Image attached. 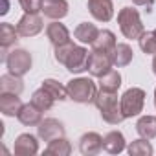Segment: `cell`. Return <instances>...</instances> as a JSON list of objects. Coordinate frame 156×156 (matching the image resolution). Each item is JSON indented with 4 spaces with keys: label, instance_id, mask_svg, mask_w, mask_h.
Instances as JSON below:
<instances>
[{
    "label": "cell",
    "instance_id": "obj_18",
    "mask_svg": "<svg viewBox=\"0 0 156 156\" xmlns=\"http://www.w3.org/2000/svg\"><path fill=\"white\" fill-rule=\"evenodd\" d=\"M17 119H19L22 125H26V127H39V123L42 121V110H39L37 107H33L31 103L22 105V108H20Z\"/></svg>",
    "mask_w": 156,
    "mask_h": 156
},
{
    "label": "cell",
    "instance_id": "obj_6",
    "mask_svg": "<svg viewBox=\"0 0 156 156\" xmlns=\"http://www.w3.org/2000/svg\"><path fill=\"white\" fill-rule=\"evenodd\" d=\"M44 20L41 19L39 13H24L17 24V31L20 37H35L42 31Z\"/></svg>",
    "mask_w": 156,
    "mask_h": 156
},
{
    "label": "cell",
    "instance_id": "obj_3",
    "mask_svg": "<svg viewBox=\"0 0 156 156\" xmlns=\"http://www.w3.org/2000/svg\"><path fill=\"white\" fill-rule=\"evenodd\" d=\"M119 105L123 110L125 119L127 118H136L143 112V105H145V90L132 87L129 88L121 98H119Z\"/></svg>",
    "mask_w": 156,
    "mask_h": 156
},
{
    "label": "cell",
    "instance_id": "obj_29",
    "mask_svg": "<svg viewBox=\"0 0 156 156\" xmlns=\"http://www.w3.org/2000/svg\"><path fill=\"white\" fill-rule=\"evenodd\" d=\"M138 42H140V48L143 53H147V55L156 53V37L152 31H143V35L138 39Z\"/></svg>",
    "mask_w": 156,
    "mask_h": 156
},
{
    "label": "cell",
    "instance_id": "obj_12",
    "mask_svg": "<svg viewBox=\"0 0 156 156\" xmlns=\"http://www.w3.org/2000/svg\"><path fill=\"white\" fill-rule=\"evenodd\" d=\"M103 149V138L98 132H87L81 136L79 140V151L85 156H94L98 152H101Z\"/></svg>",
    "mask_w": 156,
    "mask_h": 156
},
{
    "label": "cell",
    "instance_id": "obj_1",
    "mask_svg": "<svg viewBox=\"0 0 156 156\" xmlns=\"http://www.w3.org/2000/svg\"><path fill=\"white\" fill-rule=\"evenodd\" d=\"M66 90H68V99H72L75 103H83V105L94 103L96 94H98L96 83L90 77H75V79L68 81Z\"/></svg>",
    "mask_w": 156,
    "mask_h": 156
},
{
    "label": "cell",
    "instance_id": "obj_21",
    "mask_svg": "<svg viewBox=\"0 0 156 156\" xmlns=\"http://www.w3.org/2000/svg\"><path fill=\"white\" fill-rule=\"evenodd\" d=\"M24 90V83L19 75L15 73H4L2 77H0V92H9V94H22Z\"/></svg>",
    "mask_w": 156,
    "mask_h": 156
},
{
    "label": "cell",
    "instance_id": "obj_13",
    "mask_svg": "<svg viewBox=\"0 0 156 156\" xmlns=\"http://www.w3.org/2000/svg\"><path fill=\"white\" fill-rule=\"evenodd\" d=\"M46 37H48V41H50L53 46H61V44H66V42L72 41L68 28H66L64 24H61L59 20H53L51 24H48V28H46Z\"/></svg>",
    "mask_w": 156,
    "mask_h": 156
},
{
    "label": "cell",
    "instance_id": "obj_36",
    "mask_svg": "<svg viewBox=\"0 0 156 156\" xmlns=\"http://www.w3.org/2000/svg\"><path fill=\"white\" fill-rule=\"evenodd\" d=\"M152 33H154V37H156V30H152Z\"/></svg>",
    "mask_w": 156,
    "mask_h": 156
},
{
    "label": "cell",
    "instance_id": "obj_32",
    "mask_svg": "<svg viewBox=\"0 0 156 156\" xmlns=\"http://www.w3.org/2000/svg\"><path fill=\"white\" fill-rule=\"evenodd\" d=\"M132 4H136V6H141V8H147V11H152L154 0H132Z\"/></svg>",
    "mask_w": 156,
    "mask_h": 156
},
{
    "label": "cell",
    "instance_id": "obj_25",
    "mask_svg": "<svg viewBox=\"0 0 156 156\" xmlns=\"http://www.w3.org/2000/svg\"><path fill=\"white\" fill-rule=\"evenodd\" d=\"M119 87H121V73L118 70H110L103 77H99V90L118 92Z\"/></svg>",
    "mask_w": 156,
    "mask_h": 156
},
{
    "label": "cell",
    "instance_id": "obj_14",
    "mask_svg": "<svg viewBox=\"0 0 156 156\" xmlns=\"http://www.w3.org/2000/svg\"><path fill=\"white\" fill-rule=\"evenodd\" d=\"M68 2L66 0H44L42 4V13L46 19L51 20H61L68 15Z\"/></svg>",
    "mask_w": 156,
    "mask_h": 156
},
{
    "label": "cell",
    "instance_id": "obj_31",
    "mask_svg": "<svg viewBox=\"0 0 156 156\" xmlns=\"http://www.w3.org/2000/svg\"><path fill=\"white\" fill-rule=\"evenodd\" d=\"M19 4L24 9V13H41L44 0H19Z\"/></svg>",
    "mask_w": 156,
    "mask_h": 156
},
{
    "label": "cell",
    "instance_id": "obj_5",
    "mask_svg": "<svg viewBox=\"0 0 156 156\" xmlns=\"http://www.w3.org/2000/svg\"><path fill=\"white\" fill-rule=\"evenodd\" d=\"M88 61H90V51L85 46H75L70 57L66 59L64 66L70 73H83L85 70H88Z\"/></svg>",
    "mask_w": 156,
    "mask_h": 156
},
{
    "label": "cell",
    "instance_id": "obj_28",
    "mask_svg": "<svg viewBox=\"0 0 156 156\" xmlns=\"http://www.w3.org/2000/svg\"><path fill=\"white\" fill-rule=\"evenodd\" d=\"M127 151H129L130 156H151L154 152V149H152V145L149 143L147 138H140V140L130 141Z\"/></svg>",
    "mask_w": 156,
    "mask_h": 156
},
{
    "label": "cell",
    "instance_id": "obj_34",
    "mask_svg": "<svg viewBox=\"0 0 156 156\" xmlns=\"http://www.w3.org/2000/svg\"><path fill=\"white\" fill-rule=\"evenodd\" d=\"M152 72H154V75H156V53H154V59H152Z\"/></svg>",
    "mask_w": 156,
    "mask_h": 156
},
{
    "label": "cell",
    "instance_id": "obj_19",
    "mask_svg": "<svg viewBox=\"0 0 156 156\" xmlns=\"http://www.w3.org/2000/svg\"><path fill=\"white\" fill-rule=\"evenodd\" d=\"M103 149L108 154H119L125 151V136L119 130H110L103 138Z\"/></svg>",
    "mask_w": 156,
    "mask_h": 156
},
{
    "label": "cell",
    "instance_id": "obj_2",
    "mask_svg": "<svg viewBox=\"0 0 156 156\" xmlns=\"http://www.w3.org/2000/svg\"><path fill=\"white\" fill-rule=\"evenodd\" d=\"M118 24H119V30H121L123 37L130 39V41L140 39L145 31L143 22L140 19V13L134 8H121L119 13H118Z\"/></svg>",
    "mask_w": 156,
    "mask_h": 156
},
{
    "label": "cell",
    "instance_id": "obj_11",
    "mask_svg": "<svg viewBox=\"0 0 156 156\" xmlns=\"http://www.w3.org/2000/svg\"><path fill=\"white\" fill-rule=\"evenodd\" d=\"M22 101L19 98V94H9V92H0V112L8 118H15L19 116L20 108H22Z\"/></svg>",
    "mask_w": 156,
    "mask_h": 156
},
{
    "label": "cell",
    "instance_id": "obj_8",
    "mask_svg": "<svg viewBox=\"0 0 156 156\" xmlns=\"http://www.w3.org/2000/svg\"><path fill=\"white\" fill-rule=\"evenodd\" d=\"M112 57L110 53H99V51H90V61H88V72L94 77H103L107 72L112 70Z\"/></svg>",
    "mask_w": 156,
    "mask_h": 156
},
{
    "label": "cell",
    "instance_id": "obj_35",
    "mask_svg": "<svg viewBox=\"0 0 156 156\" xmlns=\"http://www.w3.org/2000/svg\"><path fill=\"white\" fill-rule=\"evenodd\" d=\"M154 107H156V88H154Z\"/></svg>",
    "mask_w": 156,
    "mask_h": 156
},
{
    "label": "cell",
    "instance_id": "obj_9",
    "mask_svg": "<svg viewBox=\"0 0 156 156\" xmlns=\"http://www.w3.org/2000/svg\"><path fill=\"white\" fill-rule=\"evenodd\" d=\"M88 11L98 22H108L114 17L112 0H88Z\"/></svg>",
    "mask_w": 156,
    "mask_h": 156
},
{
    "label": "cell",
    "instance_id": "obj_23",
    "mask_svg": "<svg viewBox=\"0 0 156 156\" xmlns=\"http://www.w3.org/2000/svg\"><path fill=\"white\" fill-rule=\"evenodd\" d=\"M136 130L141 138H156V116H141L136 123Z\"/></svg>",
    "mask_w": 156,
    "mask_h": 156
},
{
    "label": "cell",
    "instance_id": "obj_26",
    "mask_svg": "<svg viewBox=\"0 0 156 156\" xmlns=\"http://www.w3.org/2000/svg\"><path fill=\"white\" fill-rule=\"evenodd\" d=\"M33 107H37L39 110H42V112H46V110H50L51 107H53V103H55V99L51 98V94L50 92H46L42 87L39 88V90H35L33 92V96H31V101H30Z\"/></svg>",
    "mask_w": 156,
    "mask_h": 156
},
{
    "label": "cell",
    "instance_id": "obj_16",
    "mask_svg": "<svg viewBox=\"0 0 156 156\" xmlns=\"http://www.w3.org/2000/svg\"><path fill=\"white\" fill-rule=\"evenodd\" d=\"M99 112H101L103 121H107L108 125H119V123L125 119L123 110H121V105H119V99L107 103L105 107H101V108H99Z\"/></svg>",
    "mask_w": 156,
    "mask_h": 156
},
{
    "label": "cell",
    "instance_id": "obj_30",
    "mask_svg": "<svg viewBox=\"0 0 156 156\" xmlns=\"http://www.w3.org/2000/svg\"><path fill=\"white\" fill-rule=\"evenodd\" d=\"M75 48V44L70 41V42H66V44H61V46H55V51H53V57H55V61L59 62V64H64L66 62V59L70 57V53H72V50Z\"/></svg>",
    "mask_w": 156,
    "mask_h": 156
},
{
    "label": "cell",
    "instance_id": "obj_33",
    "mask_svg": "<svg viewBox=\"0 0 156 156\" xmlns=\"http://www.w3.org/2000/svg\"><path fill=\"white\" fill-rule=\"evenodd\" d=\"M9 11V2L8 0H2V9H0V15H8Z\"/></svg>",
    "mask_w": 156,
    "mask_h": 156
},
{
    "label": "cell",
    "instance_id": "obj_15",
    "mask_svg": "<svg viewBox=\"0 0 156 156\" xmlns=\"http://www.w3.org/2000/svg\"><path fill=\"white\" fill-rule=\"evenodd\" d=\"M116 35L110 30H99V35L96 37V41L92 42V51H99V53H112V50L116 48Z\"/></svg>",
    "mask_w": 156,
    "mask_h": 156
},
{
    "label": "cell",
    "instance_id": "obj_17",
    "mask_svg": "<svg viewBox=\"0 0 156 156\" xmlns=\"http://www.w3.org/2000/svg\"><path fill=\"white\" fill-rule=\"evenodd\" d=\"M110 57H112V64H114V66L123 68V66H129V64L132 62L134 51H132V48H130L127 42H119V44H116V48L112 50Z\"/></svg>",
    "mask_w": 156,
    "mask_h": 156
},
{
    "label": "cell",
    "instance_id": "obj_27",
    "mask_svg": "<svg viewBox=\"0 0 156 156\" xmlns=\"http://www.w3.org/2000/svg\"><path fill=\"white\" fill-rule=\"evenodd\" d=\"M42 88H44L46 92H50L55 101H64V99H68V90H66V87H64L62 83L55 81V79H44V81H42Z\"/></svg>",
    "mask_w": 156,
    "mask_h": 156
},
{
    "label": "cell",
    "instance_id": "obj_4",
    "mask_svg": "<svg viewBox=\"0 0 156 156\" xmlns=\"http://www.w3.org/2000/svg\"><path fill=\"white\" fill-rule=\"evenodd\" d=\"M6 68L9 73H15L19 77L26 75L30 70H31V64H33V59H31V53H28L26 50L22 48H15L8 53L6 57Z\"/></svg>",
    "mask_w": 156,
    "mask_h": 156
},
{
    "label": "cell",
    "instance_id": "obj_24",
    "mask_svg": "<svg viewBox=\"0 0 156 156\" xmlns=\"http://www.w3.org/2000/svg\"><path fill=\"white\" fill-rule=\"evenodd\" d=\"M19 31L15 26H11L9 22H2L0 24V46L2 50H8L9 46H13L19 41Z\"/></svg>",
    "mask_w": 156,
    "mask_h": 156
},
{
    "label": "cell",
    "instance_id": "obj_10",
    "mask_svg": "<svg viewBox=\"0 0 156 156\" xmlns=\"http://www.w3.org/2000/svg\"><path fill=\"white\" fill-rule=\"evenodd\" d=\"M15 154L19 156H33L39 152V141L33 134L26 132V134H20L17 140H15V147H13Z\"/></svg>",
    "mask_w": 156,
    "mask_h": 156
},
{
    "label": "cell",
    "instance_id": "obj_20",
    "mask_svg": "<svg viewBox=\"0 0 156 156\" xmlns=\"http://www.w3.org/2000/svg\"><path fill=\"white\" fill-rule=\"evenodd\" d=\"M98 35H99V30L92 22H81L79 26L75 28V31H73V37L79 41L81 44H90V46H92V42L96 41Z\"/></svg>",
    "mask_w": 156,
    "mask_h": 156
},
{
    "label": "cell",
    "instance_id": "obj_7",
    "mask_svg": "<svg viewBox=\"0 0 156 156\" xmlns=\"http://www.w3.org/2000/svg\"><path fill=\"white\" fill-rule=\"evenodd\" d=\"M64 125L59 121V119H55V118H48V119H42L41 123H39V127H37V134H39V138L42 140V141H53V140H57V138H62L64 136Z\"/></svg>",
    "mask_w": 156,
    "mask_h": 156
},
{
    "label": "cell",
    "instance_id": "obj_22",
    "mask_svg": "<svg viewBox=\"0 0 156 156\" xmlns=\"http://www.w3.org/2000/svg\"><path fill=\"white\" fill-rule=\"evenodd\" d=\"M44 154H48V156H70L72 154V143L64 136L57 138V140H53V141L48 143Z\"/></svg>",
    "mask_w": 156,
    "mask_h": 156
}]
</instances>
